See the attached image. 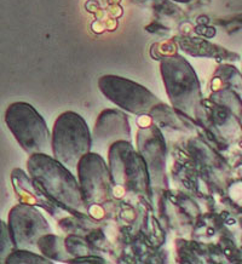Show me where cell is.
<instances>
[{
	"instance_id": "obj_8",
	"label": "cell",
	"mask_w": 242,
	"mask_h": 264,
	"mask_svg": "<svg viewBox=\"0 0 242 264\" xmlns=\"http://www.w3.org/2000/svg\"><path fill=\"white\" fill-rule=\"evenodd\" d=\"M9 229L16 248L38 250L41 236L51 233V227L44 214L27 202L14 206L9 212Z\"/></svg>"
},
{
	"instance_id": "obj_12",
	"label": "cell",
	"mask_w": 242,
	"mask_h": 264,
	"mask_svg": "<svg viewBox=\"0 0 242 264\" xmlns=\"http://www.w3.org/2000/svg\"><path fill=\"white\" fill-rule=\"evenodd\" d=\"M15 263H46L50 264L52 263L51 259L46 258L41 253H37L32 250H22V248H16L14 250L9 257L5 259V264H15Z\"/></svg>"
},
{
	"instance_id": "obj_11",
	"label": "cell",
	"mask_w": 242,
	"mask_h": 264,
	"mask_svg": "<svg viewBox=\"0 0 242 264\" xmlns=\"http://www.w3.org/2000/svg\"><path fill=\"white\" fill-rule=\"evenodd\" d=\"M38 250L39 252L45 256L46 258L53 260H58V262H69V257L70 255L68 253V250L65 246V241L57 236L53 235L51 233L46 234L44 236H41L38 241Z\"/></svg>"
},
{
	"instance_id": "obj_4",
	"label": "cell",
	"mask_w": 242,
	"mask_h": 264,
	"mask_svg": "<svg viewBox=\"0 0 242 264\" xmlns=\"http://www.w3.org/2000/svg\"><path fill=\"white\" fill-rule=\"evenodd\" d=\"M108 165L115 187L152 198V181L143 156L130 141L115 142L108 150Z\"/></svg>"
},
{
	"instance_id": "obj_14",
	"label": "cell",
	"mask_w": 242,
	"mask_h": 264,
	"mask_svg": "<svg viewBox=\"0 0 242 264\" xmlns=\"http://www.w3.org/2000/svg\"><path fill=\"white\" fill-rule=\"evenodd\" d=\"M76 262H97V263H104L106 260L99 257H91V258H72L69 263H76Z\"/></svg>"
},
{
	"instance_id": "obj_2",
	"label": "cell",
	"mask_w": 242,
	"mask_h": 264,
	"mask_svg": "<svg viewBox=\"0 0 242 264\" xmlns=\"http://www.w3.org/2000/svg\"><path fill=\"white\" fill-rule=\"evenodd\" d=\"M161 74L173 108L194 120L197 119L201 110L200 83L187 60L178 55L166 57L161 62Z\"/></svg>"
},
{
	"instance_id": "obj_7",
	"label": "cell",
	"mask_w": 242,
	"mask_h": 264,
	"mask_svg": "<svg viewBox=\"0 0 242 264\" xmlns=\"http://www.w3.org/2000/svg\"><path fill=\"white\" fill-rule=\"evenodd\" d=\"M76 175L87 207L98 206L111 198L114 182L109 165L102 154L90 152L78 164Z\"/></svg>"
},
{
	"instance_id": "obj_3",
	"label": "cell",
	"mask_w": 242,
	"mask_h": 264,
	"mask_svg": "<svg viewBox=\"0 0 242 264\" xmlns=\"http://www.w3.org/2000/svg\"><path fill=\"white\" fill-rule=\"evenodd\" d=\"M5 124L17 143L28 155H52V131L32 104L15 102L5 110Z\"/></svg>"
},
{
	"instance_id": "obj_5",
	"label": "cell",
	"mask_w": 242,
	"mask_h": 264,
	"mask_svg": "<svg viewBox=\"0 0 242 264\" xmlns=\"http://www.w3.org/2000/svg\"><path fill=\"white\" fill-rule=\"evenodd\" d=\"M90 152L92 132L85 119L74 111L62 113L52 129V155L73 171L80 159Z\"/></svg>"
},
{
	"instance_id": "obj_10",
	"label": "cell",
	"mask_w": 242,
	"mask_h": 264,
	"mask_svg": "<svg viewBox=\"0 0 242 264\" xmlns=\"http://www.w3.org/2000/svg\"><path fill=\"white\" fill-rule=\"evenodd\" d=\"M131 125L122 109H104L98 115L92 130V152L108 153L115 142H131Z\"/></svg>"
},
{
	"instance_id": "obj_9",
	"label": "cell",
	"mask_w": 242,
	"mask_h": 264,
	"mask_svg": "<svg viewBox=\"0 0 242 264\" xmlns=\"http://www.w3.org/2000/svg\"><path fill=\"white\" fill-rule=\"evenodd\" d=\"M137 149L143 156L150 175L152 187L167 188L166 144L164 136L155 124L142 125L137 132Z\"/></svg>"
},
{
	"instance_id": "obj_1",
	"label": "cell",
	"mask_w": 242,
	"mask_h": 264,
	"mask_svg": "<svg viewBox=\"0 0 242 264\" xmlns=\"http://www.w3.org/2000/svg\"><path fill=\"white\" fill-rule=\"evenodd\" d=\"M27 171L34 184L62 207L78 213H87L78 177L53 155L38 153L29 155Z\"/></svg>"
},
{
	"instance_id": "obj_6",
	"label": "cell",
	"mask_w": 242,
	"mask_h": 264,
	"mask_svg": "<svg viewBox=\"0 0 242 264\" xmlns=\"http://www.w3.org/2000/svg\"><path fill=\"white\" fill-rule=\"evenodd\" d=\"M98 87L118 108L134 115H148L157 106L160 99L146 87L132 80L116 75H104L98 80Z\"/></svg>"
},
{
	"instance_id": "obj_13",
	"label": "cell",
	"mask_w": 242,
	"mask_h": 264,
	"mask_svg": "<svg viewBox=\"0 0 242 264\" xmlns=\"http://www.w3.org/2000/svg\"><path fill=\"white\" fill-rule=\"evenodd\" d=\"M0 230H1V237H0V240H1V244H0L1 245V247H0V250H1V263L4 264L5 259L9 257V255L14 250H16V246L14 244L12 236H11L9 224L5 223L4 221H1V228H0Z\"/></svg>"
}]
</instances>
